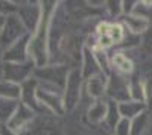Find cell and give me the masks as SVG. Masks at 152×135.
Returning a JSON list of instances; mask_svg holds the SVG:
<instances>
[{"label":"cell","mask_w":152,"mask_h":135,"mask_svg":"<svg viewBox=\"0 0 152 135\" xmlns=\"http://www.w3.org/2000/svg\"><path fill=\"white\" fill-rule=\"evenodd\" d=\"M0 79H2V67H0Z\"/></svg>","instance_id":"cell-30"},{"label":"cell","mask_w":152,"mask_h":135,"mask_svg":"<svg viewBox=\"0 0 152 135\" xmlns=\"http://www.w3.org/2000/svg\"><path fill=\"white\" fill-rule=\"evenodd\" d=\"M111 62V67L116 70V75H120V76H125V75H129V73L134 70V65H132V61L123 55L122 52H117L114 53L110 59Z\"/></svg>","instance_id":"cell-16"},{"label":"cell","mask_w":152,"mask_h":135,"mask_svg":"<svg viewBox=\"0 0 152 135\" xmlns=\"http://www.w3.org/2000/svg\"><path fill=\"white\" fill-rule=\"evenodd\" d=\"M17 15L21 20L23 26L26 28L28 33L32 36L41 24L43 18V6L40 3H26L17 8Z\"/></svg>","instance_id":"cell-6"},{"label":"cell","mask_w":152,"mask_h":135,"mask_svg":"<svg viewBox=\"0 0 152 135\" xmlns=\"http://www.w3.org/2000/svg\"><path fill=\"white\" fill-rule=\"evenodd\" d=\"M82 75L79 68H75L69 71V76L64 85V91H62V100H64L66 111L73 109L78 105L81 99V88H82Z\"/></svg>","instance_id":"cell-5"},{"label":"cell","mask_w":152,"mask_h":135,"mask_svg":"<svg viewBox=\"0 0 152 135\" xmlns=\"http://www.w3.org/2000/svg\"><path fill=\"white\" fill-rule=\"evenodd\" d=\"M129 91H131V99L132 100L145 103V87L138 79H134L132 82H129Z\"/></svg>","instance_id":"cell-22"},{"label":"cell","mask_w":152,"mask_h":135,"mask_svg":"<svg viewBox=\"0 0 152 135\" xmlns=\"http://www.w3.org/2000/svg\"><path fill=\"white\" fill-rule=\"evenodd\" d=\"M29 35L26 28L23 26L21 20L18 18L17 14H12L6 17V21L3 24V29L0 32V49L6 50L9 46H12L14 43H17L18 40H21L23 36Z\"/></svg>","instance_id":"cell-2"},{"label":"cell","mask_w":152,"mask_h":135,"mask_svg":"<svg viewBox=\"0 0 152 135\" xmlns=\"http://www.w3.org/2000/svg\"><path fill=\"white\" fill-rule=\"evenodd\" d=\"M107 94L113 99V102L122 103L131 99V91H129V82L125 76L114 75L108 79L107 85Z\"/></svg>","instance_id":"cell-8"},{"label":"cell","mask_w":152,"mask_h":135,"mask_svg":"<svg viewBox=\"0 0 152 135\" xmlns=\"http://www.w3.org/2000/svg\"><path fill=\"white\" fill-rule=\"evenodd\" d=\"M107 85H108V79L105 75H97L93 76L90 79L85 81V91L88 96H91L93 99L99 100L105 93H107Z\"/></svg>","instance_id":"cell-11"},{"label":"cell","mask_w":152,"mask_h":135,"mask_svg":"<svg viewBox=\"0 0 152 135\" xmlns=\"http://www.w3.org/2000/svg\"><path fill=\"white\" fill-rule=\"evenodd\" d=\"M2 64H3V50L0 49V67H2Z\"/></svg>","instance_id":"cell-29"},{"label":"cell","mask_w":152,"mask_h":135,"mask_svg":"<svg viewBox=\"0 0 152 135\" xmlns=\"http://www.w3.org/2000/svg\"><path fill=\"white\" fill-rule=\"evenodd\" d=\"M0 135H20V134L15 132V131H12L8 126H2V128H0Z\"/></svg>","instance_id":"cell-26"},{"label":"cell","mask_w":152,"mask_h":135,"mask_svg":"<svg viewBox=\"0 0 152 135\" xmlns=\"http://www.w3.org/2000/svg\"><path fill=\"white\" fill-rule=\"evenodd\" d=\"M123 21H125V26L128 28L132 33H135V35L143 33L149 28V20L145 15L135 14V12H134V14L123 15Z\"/></svg>","instance_id":"cell-14"},{"label":"cell","mask_w":152,"mask_h":135,"mask_svg":"<svg viewBox=\"0 0 152 135\" xmlns=\"http://www.w3.org/2000/svg\"><path fill=\"white\" fill-rule=\"evenodd\" d=\"M37 102L40 103L43 111H47L53 115H62L66 112L64 100H62V90H59V88L38 82Z\"/></svg>","instance_id":"cell-1"},{"label":"cell","mask_w":152,"mask_h":135,"mask_svg":"<svg viewBox=\"0 0 152 135\" xmlns=\"http://www.w3.org/2000/svg\"><path fill=\"white\" fill-rule=\"evenodd\" d=\"M0 99L8 100H21V85L0 79Z\"/></svg>","instance_id":"cell-17"},{"label":"cell","mask_w":152,"mask_h":135,"mask_svg":"<svg viewBox=\"0 0 152 135\" xmlns=\"http://www.w3.org/2000/svg\"><path fill=\"white\" fill-rule=\"evenodd\" d=\"M20 135H64L61 125L47 115H37L34 121L20 132Z\"/></svg>","instance_id":"cell-7"},{"label":"cell","mask_w":152,"mask_h":135,"mask_svg":"<svg viewBox=\"0 0 152 135\" xmlns=\"http://www.w3.org/2000/svg\"><path fill=\"white\" fill-rule=\"evenodd\" d=\"M117 109H119V114L120 117L123 118H128V120H132L135 118L137 115H140L142 112L146 111V105L143 102H137V100H126V102H122V103H117Z\"/></svg>","instance_id":"cell-13"},{"label":"cell","mask_w":152,"mask_h":135,"mask_svg":"<svg viewBox=\"0 0 152 135\" xmlns=\"http://www.w3.org/2000/svg\"><path fill=\"white\" fill-rule=\"evenodd\" d=\"M35 117H37V112L34 111V109L29 108L28 105H24L23 102H20L17 111L14 112V115L11 117V120L8 121V125H5V126H8L12 131H15V132L20 134L23 129H26L32 123Z\"/></svg>","instance_id":"cell-10"},{"label":"cell","mask_w":152,"mask_h":135,"mask_svg":"<svg viewBox=\"0 0 152 135\" xmlns=\"http://www.w3.org/2000/svg\"><path fill=\"white\" fill-rule=\"evenodd\" d=\"M93 53H94V58H96V61H97L100 70H102V73L107 76V73H108L110 68H111V62H110V59H108L105 50H104V49L96 47V49H93Z\"/></svg>","instance_id":"cell-21"},{"label":"cell","mask_w":152,"mask_h":135,"mask_svg":"<svg viewBox=\"0 0 152 135\" xmlns=\"http://www.w3.org/2000/svg\"><path fill=\"white\" fill-rule=\"evenodd\" d=\"M148 112H142L140 115H137L135 118L131 120V135H142L148 126Z\"/></svg>","instance_id":"cell-20"},{"label":"cell","mask_w":152,"mask_h":135,"mask_svg":"<svg viewBox=\"0 0 152 135\" xmlns=\"http://www.w3.org/2000/svg\"><path fill=\"white\" fill-rule=\"evenodd\" d=\"M17 100H8V99H0V123L3 126L8 125V121L11 120V117L14 115V112L18 108Z\"/></svg>","instance_id":"cell-18"},{"label":"cell","mask_w":152,"mask_h":135,"mask_svg":"<svg viewBox=\"0 0 152 135\" xmlns=\"http://www.w3.org/2000/svg\"><path fill=\"white\" fill-rule=\"evenodd\" d=\"M81 75L82 78L87 81L93 76H97V75H104L102 70H100L97 61L94 58V53L90 49H85L84 50V58H82V67H81Z\"/></svg>","instance_id":"cell-12"},{"label":"cell","mask_w":152,"mask_h":135,"mask_svg":"<svg viewBox=\"0 0 152 135\" xmlns=\"http://www.w3.org/2000/svg\"><path fill=\"white\" fill-rule=\"evenodd\" d=\"M114 135H131V120L120 117L113 129Z\"/></svg>","instance_id":"cell-23"},{"label":"cell","mask_w":152,"mask_h":135,"mask_svg":"<svg viewBox=\"0 0 152 135\" xmlns=\"http://www.w3.org/2000/svg\"><path fill=\"white\" fill-rule=\"evenodd\" d=\"M145 47L148 49V52H151V53H152V32H151V33H148V36H146Z\"/></svg>","instance_id":"cell-27"},{"label":"cell","mask_w":152,"mask_h":135,"mask_svg":"<svg viewBox=\"0 0 152 135\" xmlns=\"http://www.w3.org/2000/svg\"><path fill=\"white\" fill-rule=\"evenodd\" d=\"M34 76L40 83L50 85V87H55L64 91L69 71L64 65H44L40 68H35Z\"/></svg>","instance_id":"cell-3"},{"label":"cell","mask_w":152,"mask_h":135,"mask_svg":"<svg viewBox=\"0 0 152 135\" xmlns=\"http://www.w3.org/2000/svg\"><path fill=\"white\" fill-rule=\"evenodd\" d=\"M2 126H3V125H2V123H0V128H2Z\"/></svg>","instance_id":"cell-31"},{"label":"cell","mask_w":152,"mask_h":135,"mask_svg":"<svg viewBox=\"0 0 152 135\" xmlns=\"http://www.w3.org/2000/svg\"><path fill=\"white\" fill-rule=\"evenodd\" d=\"M145 87V103L151 105L152 103V79L146 81V83H143Z\"/></svg>","instance_id":"cell-25"},{"label":"cell","mask_w":152,"mask_h":135,"mask_svg":"<svg viewBox=\"0 0 152 135\" xmlns=\"http://www.w3.org/2000/svg\"><path fill=\"white\" fill-rule=\"evenodd\" d=\"M35 65L32 61L28 62H3L2 64V79L23 85L34 76Z\"/></svg>","instance_id":"cell-4"},{"label":"cell","mask_w":152,"mask_h":135,"mask_svg":"<svg viewBox=\"0 0 152 135\" xmlns=\"http://www.w3.org/2000/svg\"><path fill=\"white\" fill-rule=\"evenodd\" d=\"M107 35L113 44H117V43L123 41V38H125V28L120 23H108Z\"/></svg>","instance_id":"cell-19"},{"label":"cell","mask_w":152,"mask_h":135,"mask_svg":"<svg viewBox=\"0 0 152 135\" xmlns=\"http://www.w3.org/2000/svg\"><path fill=\"white\" fill-rule=\"evenodd\" d=\"M29 43L31 35H26L17 43L9 46L6 50H3V62H28V61H31Z\"/></svg>","instance_id":"cell-9"},{"label":"cell","mask_w":152,"mask_h":135,"mask_svg":"<svg viewBox=\"0 0 152 135\" xmlns=\"http://www.w3.org/2000/svg\"><path fill=\"white\" fill-rule=\"evenodd\" d=\"M5 21H6V17L0 15V32H2V29H3V24H5Z\"/></svg>","instance_id":"cell-28"},{"label":"cell","mask_w":152,"mask_h":135,"mask_svg":"<svg viewBox=\"0 0 152 135\" xmlns=\"http://www.w3.org/2000/svg\"><path fill=\"white\" fill-rule=\"evenodd\" d=\"M12 14H17V8L9 2H0V15L8 17Z\"/></svg>","instance_id":"cell-24"},{"label":"cell","mask_w":152,"mask_h":135,"mask_svg":"<svg viewBox=\"0 0 152 135\" xmlns=\"http://www.w3.org/2000/svg\"><path fill=\"white\" fill-rule=\"evenodd\" d=\"M108 108H110V103L108 102H104V100H96L90 109L87 112V117H88V121L90 123H94V125H99V123H104L107 115H108Z\"/></svg>","instance_id":"cell-15"}]
</instances>
